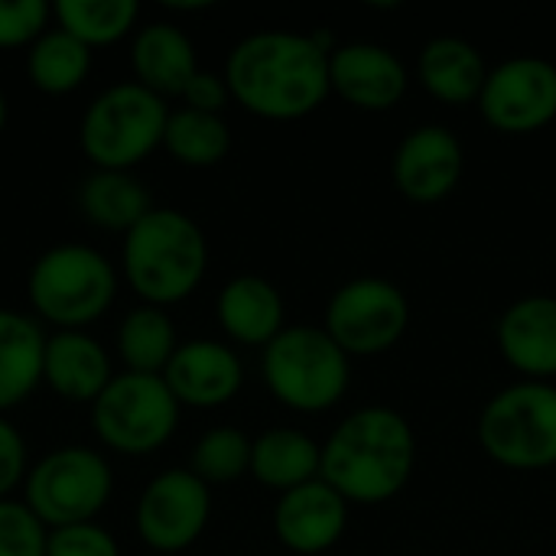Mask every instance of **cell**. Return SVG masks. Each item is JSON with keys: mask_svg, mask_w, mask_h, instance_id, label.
<instances>
[{"mask_svg": "<svg viewBox=\"0 0 556 556\" xmlns=\"http://www.w3.org/2000/svg\"><path fill=\"white\" fill-rule=\"evenodd\" d=\"M336 49L329 33H290L264 29L251 33L225 59V81L231 101L261 121H303L326 104L329 52Z\"/></svg>", "mask_w": 556, "mask_h": 556, "instance_id": "obj_1", "label": "cell"}, {"mask_svg": "<svg viewBox=\"0 0 556 556\" xmlns=\"http://www.w3.org/2000/svg\"><path fill=\"white\" fill-rule=\"evenodd\" d=\"M417 466V437L394 407L349 414L323 443L319 479L349 505H384L397 498Z\"/></svg>", "mask_w": 556, "mask_h": 556, "instance_id": "obj_2", "label": "cell"}, {"mask_svg": "<svg viewBox=\"0 0 556 556\" xmlns=\"http://www.w3.org/2000/svg\"><path fill=\"white\" fill-rule=\"evenodd\" d=\"M121 267L147 306L189 300L208 270V241L195 218L179 208H153L124 235Z\"/></svg>", "mask_w": 556, "mask_h": 556, "instance_id": "obj_3", "label": "cell"}, {"mask_svg": "<svg viewBox=\"0 0 556 556\" xmlns=\"http://www.w3.org/2000/svg\"><path fill=\"white\" fill-rule=\"evenodd\" d=\"M114 296L117 270L91 244H52L33 261L26 277L36 323H49L55 332H85L111 309Z\"/></svg>", "mask_w": 556, "mask_h": 556, "instance_id": "obj_4", "label": "cell"}, {"mask_svg": "<svg viewBox=\"0 0 556 556\" xmlns=\"http://www.w3.org/2000/svg\"><path fill=\"white\" fill-rule=\"evenodd\" d=\"M264 384L287 410L326 414L352 384V358L323 326H287L264 349Z\"/></svg>", "mask_w": 556, "mask_h": 556, "instance_id": "obj_5", "label": "cell"}, {"mask_svg": "<svg viewBox=\"0 0 556 556\" xmlns=\"http://www.w3.org/2000/svg\"><path fill=\"white\" fill-rule=\"evenodd\" d=\"M166 121L169 108L160 94L137 81H117L85 108L78 143L94 169L130 173L156 147H163Z\"/></svg>", "mask_w": 556, "mask_h": 556, "instance_id": "obj_6", "label": "cell"}, {"mask_svg": "<svg viewBox=\"0 0 556 556\" xmlns=\"http://www.w3.org/2000/svg\"><path fill=\"white\" fill-rule=\"evenodd\" d=\"M479 446L515 472L556 469V384L518 381L502 388L479 414Z\"/></svg>", "mask_w": 556, "mask_h": 556, "instance_id": "obj_7", "label": "cell"}, {"mask_svg": "<svg viewBox=\"0 0 556 556\" xmlns=\"http://www.w3.org/2000/svg\"><path fill=\"white\" fill-rule=\"evenodd\" d=\"M114 492L108 459L88 446H62L42 456L23 482V505L46 531L94 521Z\"/></svg>", "mask_w": 556, "mask_h": 556, "instance_id": "obj_8", "label": "cell"}, {"mask_svg": "<svg viewBox=\"0 0 556 556\" xmlns=\"http://www.w3.org/2000/svg\"><path fill=\"white\" fill-rule=\"evenodd\" d=\"M179 427V401L163 375H114L91 404L94 437L121 456H150L163 450Z\"/></svg>", "mask_w": 556, "mask_h": 556, "instance_id": "obj_9", "label": "cell"}, {"mask_svg": "<svg viewBox=\"0 0 556 556\" xmlns=\"http://www.w3.org/2000/svg\"><path fill=\"white\" fill-rule=\"evenodd\" d=\"M410 326V303L404 290L384 277H355L342 283L329 306L323 329L349 358H371L391 352Z\"/></svg>", "mask_w": 556, "mask_h": 556, "instance_id": "obj_10", "label": "cell"}, {"mask_svg": "<svg viewBox=\"0 0 556 556\" xmlns=\"http://www.w3.org/2000/svg\"><path fill=\"white\" fill-rule=\"evenodd\" d=\"M485 124L508 137H528L556 121V65L541 55H515L489 68L479 94Z\"/></svg>", "mask_w": 556, "mask_h": 556, "instance_id": "obj_11", "label": "cell"}, {"mask_svg": "<svg viewBox=\"0 0 556 556\" xmlns=\"http://www.w3.org/2000/svg\"><path fill=\"white\" fill-rule=\"evenodd\" d=\"M212 492L189 469H166L153 476L137 498V534L156 554L189 551L208 528Z\"/></svg>", "mask_w": 556, "mask_h": 556, "instance_id": "obj_12", "label": "cell"}, {"mask_svg": "<svg viewBox=\"0 0 556 556\" xmlns=\"http://www.w3.org/2000/svg\"><path fill=\"white\" fill-rule=\"evenodd\" d=\"M466 153L459 137L443 124H420L414 127L391 156V182L394 189L417 202L433 205L443 202L463 179Z\"/></svg>", "mask_w": 556, "mask_h": 556, "instance_id": "obj_13", "label": "cell"}, {"mask_svg": "<svg viewBox=\"0 0 556 556\" xmlns=\"http://www.w3.org/2000/svg\"><path fill=\"white\" fill-rule=\"evenodd\" d=\"M329 85L358 111H391L407 94L410 72L388 46L342 42L329 52Z\"/></svg>", "mask_w": 556, "mask_h": 556, "instance_id": "obj_14", "label": "cell"}, {"mask_svg": "<svg viewBox=\"0 0 556 556\" xmlns=\"http://www.w3.org/2000/svg\"><path fill=\"white\" fill-rule=\"evenodd\" d=\"M163 381L179 407L212 410L238 397L244 384V365L231 345L215 339H192L179 342L163 371Z\"/></svg>", "mask_w": 556, "mask_h": 556, "instance_id": "obj_15", "label": "cell"}, {"mask_svg": "<svg viewBox=\"0 0 556 556\" xmlns=\"http://www.w3.org/2000/svg\"><path fill=\"white\" fill-rule=\"evenodd\" d=\"M349 508L352 505L332 485H326L323 479H313L277 498L274 534L290 554H326L342 541L349 528Z\"/></svg>", "mask_w": 556, "mask_h": 556, "instance_id": "obj_16", "label": "cell"}, {"mask_svg": "<svg viewBox=\"0 0 556 556\" xmlns=\"http://www.w3.org/2000/svg\"><path fill=\"white\" fill-rule=\"evenodd\" d=\"M502 358L521 375V381L556 378V296H521L515 300L495 329Z\"/></svg>", "mask_w": 556, "mask_h": 556, "instance_id": "obj_17", "label": "cell"}, {"mask_svg": "<svg viewBox=\"0 0 556 556\" xmlns=\"http://www.w3.org/2000/svg\"><path fill=\"white\" fill-rule=\"evenodd\" d=\"M215 316L222 332L248 349H267L287 326V306L280 290L257 274L231 277L215 300Z\"/></svg>", "mask_w": 556, "mask_h": 556, "instance_id": "obj_18", "label": "cell"}, {"mask_svg": "<svg viewBox=\"0 0 556 556\" xmlns=\"http://www.w3.org/2000/svg\"><path fill=\"white\" fill-rule=\"evenodd\" d=\"M111 358L88 332H52L42 352V384L68 404H94L111 384Z\"/></svg>", "mask_w": 556, "mask_h": 556, "instance_id": "obj_19", "label": "cell"}, {"mask_svg": "<svg viewBox=\"0 0 556 556\" xmlns=\"http://www.w3.org/2000/svg\"><path fill=\"white\" fill-rule=\"evenodd\" d=\"M130 68L137 85L150 88L166 101V98H182L186 85L199 72V59L192 39L176 23L153 20L134 33Z\"/></svg>", "mask_w": 556, "mask_h": 556, "instance_id": "obj_20", "label": "cell"}, {"mask_svg": "<svg viewBox=\"0 0 556 556\" xmlns=\"http://www.w3.org/2000/svg\"><path fill=\"white\" fill-rule=\"evenodd\" d=\"M489 78V65L482 52L463 36H437L424 42L417 55V81L420 88L453 108L479 101Z\"/></svg>", "mask_w": 556, "mask_h": 556, "instance_id": "obj_21", "label": "cell"}, {"mask_svg": "<svg viewBox=\"0 0 556 556\" xmlns=\"http://www.w3.org/2000/svg\"><path fill=\"white\" fill-rule=\"evenodd\" d=\"M42 326L10 306H0V414L20 407L42 384Z\"/></svg>", "mask_w": 556, "mask_h": 556, "instance_id": "obj_22", "label": "cell"}, {"mask_svg": "<svg viewBox=\"0 0 556 556\" xmlns=\"http://www.w3.org/2000/svg\"><path fill=\"white\" fill-rule=\"evenodd\" d=\"M319 466L323 446L303 430L274 427L251 443V476L280 495L319 479Z\"/></svg>", "mask_w": 556, "mask_h": 556, "instance_id": "obj_23", "label": "cell"}, {"mask_svg": "<svg viewBox=\"0 0 556 556\" xmlns=\"http://www.w3.org/2000/svg\"><path fill=\"white\" fill-rule=\"evenodd\" d=\"M78 205L91 225L121 235L156 208L147 186L127 169H91L78 189Z\"/></svg>", "mask_w": 556, "mask_h": 556, "instance_id": "obj_24", "label": "cell"}, {"mask_svg": "<svg viewBox=\"0 0 556 556\" xmlns=\"http://www.w3.org/2000/svg\"><path fill=\"white\" fill-rule=\"evenodd\" d=\"M179 349L176 323L166 309L140 303L117 326V355L134 375H163Z\"/></svg>", "mask_w": 556, "mask_h": 556, "instance_id": "obj_25", "label": "cell"}, {"mask_svg": "<svg viewBox=\"0 0 556 556\" xmlns=\"http://www.w3.org/2000/svg\"><path fill=\"white\" fill-rule=\"evenodd\" d=\"M91 72V49L59 26H49L26 49V75L42 94H68L85 85Z\"/></svg>", "mask_w": 556, "mask_h": 556, "instance_id": "obj_26", "label": "cell"}, {"mask_svg": "<svg viewBox=\"0 0 556 556\" xmlns=\"http://www.w3.org/2000/svg\"><path fill=\"white\" fill-rule=\"evenodd\" d=\"M163 150L192 169L218 166L231 150V130L222 114H202V111H169L166 130H163Z\"/></svg>", "mask_w": 556, "mask_h": 556, "instance_id": "obj_27", "label": "cell"}, {"mask_svg": "<svg viewBox=\"0 0 556 556\" xmlns=\"http://www.w3.org/2000/svg\"><path fill=\"white\" fill-rule=\"evenodd\" d=\"M55 26L88 49L121 42L140 20L137 0H59L52 7Z\"/></svg>", "mask_w": 556, "mask_h": 556, "instance_id": "obj_28", "label": "cell"}, {"mask_svg": "<svg viewBox=\"0 0 556 556\" xmlns=\"http://www.w3.org/2000/svg\"><path fill=\"white\" fill-rule=\"evenodd\" d=\"M251 437L238 427L205 430L189 456V472L205 485H228L251 472Z\"/></svg>", "mask_w": 556, "mask_h": 556, "instance_id": "obj_29", "label": "cell"}, {"mask_svg": "<svg viewBox=\"0 0 556 556\" xmlns=\"http://www.w3.org/2000/svg\"><path fill=\"white\" fill-rule=\"evenodd\" d=\"M49 531L16 498L0 502V556H46Z\"/></svg>", "mask_w": 556, "mask_h": 556, "instance_id": "obj_30", "label": "cell"}, {"mask_svg": "<svg viewBox=\"0 0 556 556\" xmlns=\"http://www.w3.org/2000/svg\"><path fill=\"white\" fill-rule=\"evenodd\" d=\"M49 16L42 0H0V49H29L49 29Z\"/></svg>", "mask_w": 556, "mask_h": 556, "instance_id": "obj_31", "label": "cell"}, {"mask_svg": "<svg viewBox=\"0 0 556 556\" xmlns=\"http://www.w3.org/2000/svg\"><path fill=\"white\" fill-rule=\"evenodd\" d=\"M46 556H121L117 541L101 525H68L46 538Z\"/></svg>", "mask_w": 556, "mask_h": 556, "instance_id": "obj_32", "label": "cell"}, {"mask_svg": "<svg viewBox=\"0 0 556 556\" xmlns=\"http://www.w3.org/2000/svg\"><path fill=\"white\" fill-rule=\"evenodd\" d=\"M26 440L23 433L0 414V502L10 498L26 482Z\"/></svg>", "mask_w": 556, "mask_h": 556, "instance_id": "obj_33", "label": "cell"}, {"mask_svg": "<svg viewBox=\"0 0 556 556\" xmlns=\"http://www.w3.org/2000/svg\"><path fill=\"white\" fill-rule=\"evenodd\" d=\"M182 101L189 111H202V114H222L231 101V91H228V81L225 75L218 72H208V68H199L192 75V81L186 85L182 91Z\"/></svg>", "mask_w": 556, "mask_h": 556, "instance_id": "obj_34", "label": "cell"}, {"mask_svg": "<svg viewBox=\"0 0 556 556\" xmlns=\"http://www.w3.org/2000/svg\"><path fill=\"white\" fill-rule=\"evenodd\" d=\"M3 127H7V98L0 91V134H3Z\"/></svg>", "mask_w": 556, "mask_h": 556, "instance_id": "obj_35", "label": "cell"}]
</instances>
